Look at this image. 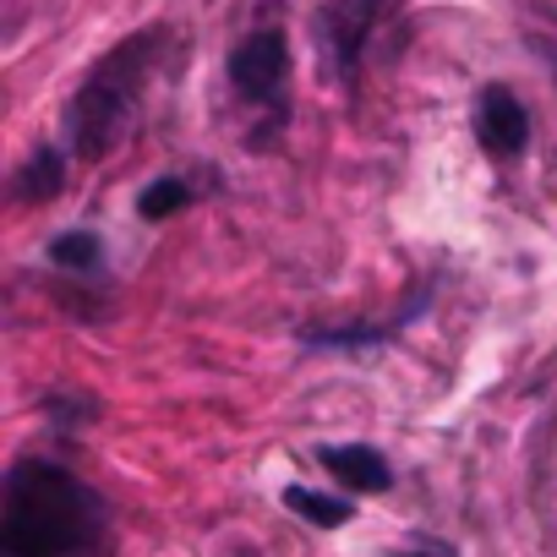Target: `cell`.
I'll use <instances>...</instances> for the list:
<instances>
[{
	"label": "cell",
	"instance_id": "1",
	"mask_svg": "<svg viewBox=\"0 0 557 557\" xmlns=\"http://www.w3.org/2000/svg\"><path fill=\"white\" fill-rule=\"evenodd\" d=\"M104 497L50 459H17L0 486V557H104Z\"/></svg>",
	"mask_w": 557,
	"mask_h": 557
},
{
	"label": "cell",
	"instance_id": "2",
	"mask_svg": "<svg viewBox=\"0 0 557 557\" xmlns=\"http://www.w3.org/2000/svg\"><path fill=\"white\" fill-rule=\"evenodd\" d=\"M159 45H164V34H137V39L115 45V50L88 72V83L77 88L72 115H66V126H72V148H77L83 159H104V153L132 132V121H137V99H143L148 72H153Z\"/></svg>",
	"mask_w": 557,
	"mask_h": 557
},
{
	"label": "cell",
	"instance_id": "3",
	"mask_svg": "<svg viewBox=\"0 0 557 557\" xmlns=\"http://www.w3.org/2000/svg\"><path fill=\"white\" fill-rule=\"evenodd\" d=\"M230 83L240 99L251 104H278L285 99V83H290V45L278 28H262L251 34L246 45H235L230 55Z\"/></svg>",
	"mask_w": 557,
	"mask_h": 557
},
{
	"label": "cell",
	"instance_id": "4",
	"mask_svg": "<svg viewBox=\"0 0 557 557\" xmlns=\"http://www.w3.org/2000/svg\"><path fill=\"white\" fill-rule=\"evenodd\" d=\"M475 137H481V148H486L492 159L524 153V143H530V115H524V104H519L503 83L481 88V99H475Z\"/></svg>",
	"mask_w": 557,
	"mask_h": 557
},
{
	"label": "cell",
	"instance_id": "5",
	"mask_svg": "<svg viewBox=\"0 0 557 557\" xmlns=\"http://www.w3.org/2000/svg\"><path fill=\"white\" fill-rule=\"evenodd\" d=\"M377 17H383V0H329V7H323L318 28H323V45H329V55L339 61L345 77L356 72L361 45H367V34L377 28Z\"/></svg>",
	"mask_w": 557,
	"mask_h": 557
},
{
	"label": "cell",
	"instance_id": "6",
	"mask_svg": "<svg viewBox=\"0 0 557 557\" xmlns=\"http://www.w3.org/2000/svg\"><path fill=\"white\" fill-rule=\"evenodd\" d=\"M318 459H323L350 492H388V481H394L388 459H383L377 448H361V443H350V448H323Z\"/></svg>",
	"mask_w": 557,
	"mask_h": 557
},
{
	"label": "cell",
	"instance_id": "7",
	"mask_svg": "<svg viewBox=\"0 0 557 557\" xmlns=\"http://www.w3.org/2000/svg\"><path fill=\"white\" fill-rule=\"evenodd\" d=\"M61 181H66V175H61V153H55V148H39V153L28 159V170L17 175V197H23V202H45V197L61 191Z\"/></svg>",
	"mask_w": 557,
	"mask_h": 557
},
{
	"label": "cell",
	"instance_id": "8",
	"mask_svg": "<svg viewBox=\"0 0 557 557\" xmlns=\"http://www.w3.org/2000/svg\"><path fill=\"white\" fill-rule=\"evenodd\" d=\"M285 508L301 513V519H312V524H323V530H334V524L350 519V503L345 497H329V492H312V486H290L285 492Z\"/></svg>",
	"mask_w": 557,
	"mask_h": 557
},
{
	"label": "cell",
	"instance_id": "9",
	"mask_svg": "<svg viewBox=\"0 0 557 557\" xmlns=\"http://www.w3.org/2000/svg\"><path fill=\"white\" fill-rule=\"evenodd\" d=\"M186 202H191V186L175 181V175H164V181H153V186L137 197V213H143V219H170V213H181Z\"/></svg>",
	"mask_w": 557,
	"mask_h": 557
},
{
	"label": "cell",
	"instance_id": "10",
	"mask_svg": "<svg viewBox=\"0 0 557 557\" xmlns=\"http://www.w3.org/2000/svg\"><path fill=\"white\" fill-rule=\"evenodd\" d=\"M50 262H61V268H99V235L72 230V235L50 240Z\"/></svg>",
	"mask_w": 557,
	"mask_h": 557
}]
</instances>
